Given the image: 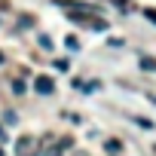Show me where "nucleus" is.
Wrapping results in <instances>:
<instances>
[{"instance_id":"f03ea898","label":"nucleus","mask_w":156,"mask_h":156,"mask_svg":"<svg viewBox=\"0 0 156 156\" xmlns=\"http://www.w3.org/2000/svg\"><path fill=\"white\" fill-rule=\"evenodd\" d=\"M34 89H37L40 95H52V89H55V83L49 80V76H37V83H34Z\"/></svg>"},{"instance_id":"9b49d317","label":"nucleus","mask_w":156,"mask_h":156,"mask_svg":"<svg viewBox=\"0 0 156 156\" xmlns=\"http://www.w3.org/2000/svg\"><path fill=\"white\" fill-rule=\"evenodd\" d=\"M0 64H3V52H0Z\"/></svg>"},{"instance_id":"39448f33","label":"nucleus","mask_w":156,"mask_h":156,"mask_svg":"<svg viewBox=\"0 0 156 156\" xmlns=\"http://www.w3.org/2000/svg\"><path fill=\"white\" fill-rule=\"evenodd\" d=\"M141 67H144V70H156V61H153V58H147V55H144V58H141Z\"/></svg>"},{"instance_id":"6e6552de","label":"nucleus","mask_w":156,"mask_h":156,"mask_svg":"<svg viewBox=\"0 0 156 156\" xmlns=\"http://www.w3.org/2000/svg\"><path fill=\"white\" fill-rule=\"evenodd\" d=\"M40 46H43V49H52V40H49L46 34H40Z\"/></svg>"},{"instance_id":"7ed1b4c3","label":"nucleus","mask_w":156,"mask_h":156,"mask_svg":"<svg viewBox=\"0 0 156 156\" xmlns=\"http://www.w3.org/2000/svg\"><path fill=\"white\" fill-rule=\"evenodd\" d=\"M104 150H107V153H113V156H116V153H122V144H119V141H116V138H110V141H107V144H104Z\"/></svg>"},{"instance_id":"423d86ee","label":"nucleus","mask_w":156,"mask_h":156,"mask_svg":"<svg viewBox=\"0 0 156 156\" xmlns=\"http://www.w3.org/2000/svg\"><path fill=\"white\" fill-rule=\"evenodd\" d=\"M12 92L22 95V92H25V83H22V80H12Z\"/></svg>"},{"instance_id":"0eeeda50","label":"nucleus","mask_w":156,"mask_h":156,"mask_svg":"<svg viewBox=\"0 0 156 156\" xmlns=\"http://www.w3.org/2000/svg\"><path fill=\"white\" fill-rule=\"evenodd\" d=\"M135 122H138L141 129H153V122H150V119H144V116H135Z\"/></svg>"},{"instance_id":"f8f14e48","label":"nucleus","mask_w":156,"mask_h":156,"mask_svg":"<svg viewBox=\"0 0 156 156\" xmlns=\"http://www.w3.org/2000/svg\"><path fill=\"white\" fill-rule=\"evenodd\" d=\"M0 156H3V150H0Z\"/></svg>"},{"instance_id":"f257e3e1","label":"nucleus","mask_w":156,"mask_h":156,"mask_svg":"<svg viewBox=\"0 0 156 156\" xmlns=\"http://www.w3.org/2000/svg\"><path fill=\"white\" fill-rule=\"evenodd\" d=\"M16 153H19V156H34V153H37V138H34V135H22V138L16 141Z\"/></svg>"},{"instance_id":"20e7f679","label":"nucleus","mask_w":156,"mask_h":156,"mask_svg":"<svg viewBox=\"0 0 156 156\" xmlns=\"http://www.w3.org/2000/svg\"><path fill=\"white\" fill-rule=\"evenodd\" d=\"M110 3H113V6H119L122 12H129V9H135V3H132V0H110Z\"/></svg>"},{"instance_id":"1a4fd4ad","label":"nucleus","mask_w":156,"mask_h":156,"mask_svg":"<svg viewBox=\"0 0 156 156\" xmlns=\"http://www.w3.org/2000/svg\"><path fill=\"white\" fill-rule=\"evenodd\" d=\"M144 16H147V19H150V22L156 25V9H144Z\"/></svg>"},{"instance_id":"9d476101","label":"nucleus","mask_w":156,"mask_h":156,"mask_svg":"<svg viewBox=\"0 0 156 156\" xmlns=\"http://www.w3.org/2000/svg\"><path fill=\"white\" fill-rule=\"evenodd\" d=\"M0 141H3V126H0Z\"/></svg>"}]
</instances>
